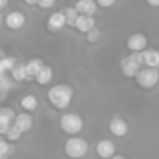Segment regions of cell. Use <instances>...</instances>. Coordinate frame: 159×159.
Segmentation results:
<instances>
[{
    "label": "cell",
    "instance_id": "obj_1",
    "mask_svg": "<svg viewBox=\"0 0 159 159\" xmlns=\"http://www.w3.org/2000/svg\"><path fill=\"white\" fill-rule=\"evenodd\" d=\"M49 102L57 109H66L73 99V89L66 84L53 85L48 92Z\"/></svg>",
    "mask_w": 159,
    "mask_h": 159
},
{
    "label": "cell",
    "instance_id": "obj_2",
    "mask_svg": "<svg viewBox=\"0 0 159 159\" xmlns=\"http://www.w3.org/2000/svg\"><path fill=\"white\" fill-rule=\"evenodd\" d=\"M144 66V57L143 52L140 53H131L130 56L124 57L121 60V71L126 77H137L138 71Z\"/></svg>",
    "mask_w": 159,
    "mask_h": 159
},
{
    "label": "cell",
    "instance_id": "obj_3",
    "mask_svg": "<svg viewBox=\"0 0 159 159\" xmlns=\"http://www.w3.org/2000/svg\"><path fill=\"white\" fill-rule=\"evenodd\" d=\"M64 151L69 158L80 159L88 152V143L84 138L71 137L67 140L66 145H64Z\"/></svg>",
    "mask_w": 159,
    "mask_h": 159
},
{
    "label": "cell",
    "instance_id": "obj_4",
    "mask_svg": "<svg viewBox=\"0 0 159 159\" xmlns=\"http://www.w3.org/2000/svg\"><path fill=\"white\" fill-rule=\"evenodd\" d=\"M82 119L80 117L77 113H66L60 117V127L64 133L67 134H77L82 130Z\"/></svg>",
    "mask_w": 159,
    "mask_h": 159
},
{
    "label": "cell",
    "instance_id": "obj_5",
    "mask_svg": "<svg viewBox=\"0 0 159 159\" xmlns=\"http://www.w3.org/2000/svg\"><path fill=\"white\" fill-rule=\"evenodd\" d=\"M135 78H137V82L143 88H152L159 81V70L151 69V67H144L138 71Z\"/></svg>",
    "mask_w": 159,
    "mask_h": 159
},
{
    "label": "cell",
    "instance_id": "obj_6",
    "mask_svg": "<svg viewBox=\"0 0 159 159\" xmlns=\"http://www.w3.org/2000/svg\"><path fill=\"white\" fill-rule=\"evenodd\" d=\"M127 48L134 53L144 52V49L147 48V38L143 34H133L127 39Z\"/></svg>",
    "mask_w": 159,
    "mask_h": 159
},
{
    "label": "cell",
    "instance_id": "obj_7",
    "mask_svg": "<svg viewBox=\"0 0 159 159\" xmlns=\"http://www.w3.org/2000/svg\"><path fill=\"white\" fill-rule=\"evenodd\" d=\"M16 116H14L13 110L8 107H3L0 110V134H6L11 126L14 124Z\"/></svg>",
    "mask_w": 159,
    "mask_h": 159
},
{
    "label": "cell",
    "instance_id": "obj_8",
    "mask_svg": "<svg viewBox=\"0 0 159 159\" xmlns=\"http://www.w3.org/2000/svg\"><path fill=\"white\" fill-rule=\"evenodd\" d=\"M116 147L113 144V141L110 140H101L96 145V154L103 159H110L115 157Z\"/></svg>",
    "mask_w": 159,
    "mask_h": 159
},
{
    "label": "cell",
    "instance_id": "obj_9",
    "mask_svg": "<svg viewBox=\"0 0 159 159\" xmlns=\"http://www.w3.org/2000/svg\"><path fill=\"white\" fill-rule=\"evenodd\" d=\"M64 25H67V21L63 11H56V13L50 14L49 20H48V28L50 31H55V32L61 31L64 28Z\"/></svg>",
    "mask_w": 159,
    "mask_h": 159
},
{
    "label": "cell",
    "instance_id": "obj_10",
    "mask_svg": "<svg viewBox=\"0 0 159 159\" xmlns=\"http://www.w3.org/2000/svg\"><path fill=\"white\" fill-rule=\"evenodd\" d=\"M4 21H6V25L10 30H20L25 24V16L21 11H11V13H8L6 16Z\"/></svg>",
    "mask_w": 159,
    "mask_h": 159
},
{
    "label": "cell",
    "instance_id": "obj_11",
    "mask_svg": "<svg viewBox=\"0 0 159 159\" xmlns=\"http://www.w3.org/2000/svg\"><path fill=\"white\" fill-rule=\"evenodd\" d=\"M109 130L116 137H123L129 131V126L121 117H113L109 123Z\"/></svg>",
    "mask_w": 159,
    "mask_h": 159
},
{
    "label": "cell",
    "instance_id": "obj_12",
    "mask_svg": "<svg viewBox=\"0 0 159 159\" xmlns=\"http://www.w3.org/2000/svg\"><path fill=\"white\" fill-rule=\"evenodd\" d=\"M75 10L80 16H89L92 17L96 11V2L95 0H78L75 3Z\"/></svg>",
    "mask_w": 159,
    "mask_h": 159
},
{
    "label": "cell",
    "instance_id": "obj_13",
    "mask_svg": "<svg viewBox=\"0 0 159 159\" xmlns=\"http://www.w3.org/2000/svg\"><path fill=\"white\" fill-rule=\"evenodd\" d=\"M143 57H144V66L145 67L158 69V66H159V50H155V49L144 50Z\"/></svg>",
    "mask_w": 159,
    "mask_h": 159
},
{
    "label": "cell",
    "instance_id": "obj_14",
    "mask_svg": "<svg viewBox=\"0 0 159 159\" xmlns=\"http://www.w3.org/2000/svg\"><path fill=\"white\" fill-rule=\"evenodd\" d=\"M75 28L78 31H81V32L89 34L95 28V20H93V17L89 16H80L77 22H75Z\"/></svg>",
    "mask_w": 159,
    "mask_h": 159
},
{
    "label": "cell",
    "instance_id": "obj_15",
    "mask_svg": "<svg viewBox=\"0 0 159 159\" xmlns=\"http://www.w3.org/2000/svg\"><path fill=\"white\" fill-rule=\"evenodd\" d=\"M14 126H17L22 133L28 131V130L32 127V117H31L28 113H20L16 116V120H14Z\"/></svg>",
    "mask_w": 159,
    "mask_h": 159
},
{
    "label": "cell",
    "instance_id": "obj_16",
    "mask_svg": "<svg viewBox=\"0 0 159 159\" xmlns=\"http://www.w3.org/2000/svg\"><path fill=\"white\" fill-rule=\"evenodd\" d=\"M53 77V71H52V69H50L49 66H43L42 67V70L36 74V82L38 84H41V85H46V84H49L50 82V80H52Z\"/></svg>",
    "mask_w": 159,
    "mask_h": 159
},
{
    "label": "cell",
    "instance_id": "obj_17",
    "mask_svg": "<svg viewBox=\"0 0 159 159\" xmlns=\"http://www.w3.org/2000/svg\"><path fill=\"white\" fill-rule=\"evenodd\" d=\"M25 66H27L28 75H31V77H36V74L41 71L42 67H43L45 64L41 59H32V60H30L28 63H25Z\"/></svg>",
    "mask_w": 159,
    "mask_h": 159
},
{
    "label": "cell",
    "instance_id": "obj_18",
    "mask_svg": "<svg viewBox=\"0 0 159 159\" xmlns=\"http://www.w3.org/2000/svg\"><path fill=\"white\" fill-rule=\"evenodd\" d=\"M11 74H13V77H14L16 81H24L25 78L30 77V75H28L25 63H17L16 67L11 70Z\"/></svg>",
    "mask_w": 159,
    "mask_h": 159
},
{
    "label": "cell",
    "instance_id": "obj_19",
    "mask_svg": "<svg viewBox=\"0 0 159 159\" xmlns=\"http://www.w3.org/2000/svg\"><path fill=\"white\" fill-rule=\"evenodd\" d=\"M21 106L24 107L28 112H32V110L36 109L38 106V99H36L35 95H25L24 98L21 99Z\"/></svg>",
    "mask_w": 159,
    "mask_h": 159
},
{
    "label": "cell",
    "instance_id": "obj_20",
    "mask_svg": "<svg viewBox=\"0 0 159 159\" xmlns=\"http://www.w3.org/2000/svg\"><path fill=\"white\" fill-rule=\"evenodd\" d=\"M64 16H66V21H67V25H71V27H75V22H77L80 14L78 11L75 10V7H67L64 8Z\"/></svg>",
    "mask_w": 159,
    "mask_h": 159
},
{
    "label": "cell",
    "instance_id": "obj_21",
    "mask_svg": "<svg viewBox=\"0 0 159 159\" xmlns=\"http://www.w3.org/2000/svg\"><path fill=\"white\" fill-rule=\"evenodd\" d=\"M16 61H14V59L11 57H4L0 60V71H8V70H13L14 67H16Z\"/></svg>",
    "mask_w": 159,
    "mask_h": 159
},
{
    "label": "cell",
    "instance_id": "obj_22",
    "mask_svg": "<svg viewBox=\"0 0 159 159\" xmlns=\"http://www.w3.org/2000/svg\"><path fill=\"white\" fill-rule=\"evenodd\" d=\"M21 134H22L21 130H20L17 126H14V124H13V126L8 129V131L6 133V137H7L10 141H16V140H18V138L21 137Z\"/></svg>",
    "mask_w": 159,
    "mask_h": 159
},
{
    "label": "cell",
    "instance_id": "obj_23",
    "mask_svg": "<svg viewBox=\"0 0 159 159\" xmlns=\"http://www.w3.org/2000/svg\"><path fill=\"white\" fill-rule=\"evenodd\" d=\"M8 148H10V147L7 145V143L0 140V158H6V155L8 154Z\"/></svg>",
    "mask_w": 159,
    "mask_h": 159
},
{
    "label": "cell",
    "instance_id": "obj_24",
    "mask_svg": "<svg viewBox=\"0 0 159 159\" xmlns=\"http://www.w3.org/2000/svg\"><path fill=\"white\" fill-rule=\"evenodd\" d=\"M55 2L56 0H39L38 6L39 7H42V8H49V7H52V6L55 4Z\"/></svg>",
    "mask_w": 159,
    "mask_h": 159
},
{
    "label": "cell",
    "instance_id": "obj_25",
    "mask_svg": "<svg viewBox=\"0 0 159 159\" xmlns=\"http://www.w3.org/2000/svg\"><path fill=\"white\" fill-rule=\"evenodd\" d=\"M116 0H96V3H98L101 7H110V6L115 4Z\"/></svg>",
    "mask_w": 159,
    "mask_h": 159
},
{
    "label": "cell",
    "instance_id": "obj_26",
    "mask_svg": "<svg viewBox=\"0 0 159 159\" xmlns=\"http://www.w3.org/2000/svg\"><path fill=\"white\" fill-rule=\"evenodd\" d=\"M147 3L152 7H159V0H147Z\"/></svg>",
    "mask_w": 159,
    "mask_h": 159
},
{
    "label": "cell",
    "instance_id": "obj_27",
    "mask_svg": "<svg viewBox=\"0 0 159 159\" xmlns=\"http://www.w3.org/2000/svg\"><path fill=\"white\" fill-rule=\"evenodd\" d=\"M7 4H8V0H0V10H3Z\"/></svg>",
    "mask_w": 159,
    "mask_h": 159
},
{
    "label": "cell",
    "instance_id": "obj_28",
    "mask_svg": "<svg viewBox=\"0 0 159 159\" xmlns=\"http://www.w3.org/2000/svg\"><path fill=\"white\" fill-rule=\"evenodd\" d=\"M27 4H30V6H34V4H38L39 3V0H24Z\"/></svg>",
    "mask_w": 159,
    "mask_h": 159
},
{
    "label": "cell",
    "instance_id": "obj_29",
    "mask_svg": "<svg viewBox=\"0 0 159 159\" xmlns=\"http://www.w3.org/2000/svg\"><path fill=\"white\" fill-rule=\"evenodd\" d=\"M110 159H124V158L120 157V155H116V157H113V158H110Z\"/></svg>",
    "mask_w": 159,
    "mask_h": 159
},
{
    "label": "cell",
    "instance_id": "obj_30",
    "mask_svg": "<svg viewBox=\"0 0 159 159\" xmlns=\"http://www.w3.org/2000/svg\"><path fill=\"white\" fill-rule=\"evenodd\" d=\"M2 20H3V17H2V13H0V22H2Z\"/></svg>",
    "mask_w": 159,
    "mask_h": 159
},
{
    "label": "cell",
    "instance_id": "obj_31",
    "mask_svg": "<svg viewBox=\"0 0 159 159\" xmlns=\"http://www.w3.org/2000/svg\"><path fill=\"white\" fill-rule=\"evenodd\" d=\"M0 159H7V158H0Z\"/></svg>",
    "mask_w": 159,
    "mask_h": 159
}]
</instances>
